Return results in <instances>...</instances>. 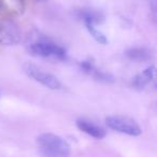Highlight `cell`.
Here are the masks:
<instances>
[{
    "label": "cell",
    "mask_w": 157,
    "mask_h": 157,
    "mask_svg": "<svg viewBox=\"0 0 157 157\" xmlns=\"http://www.w3.org/2000/svg\"><path fill=\"white\" fill-rule=\"evenodd\" d=\"M148 3H150V7H153V6L157 5V0H147Z\"/></svg>",
    "instance_id": "14"
},
{
    "label": "cell",
    "mask_w": 157,
    "mask_h": 157,
    "mask_svg": "<svg viewBox=\"0 0 157 157\" xmlns=\"http://www.w3.org/2000/svg\"><path fill=\"white\" fill-rule=\"evenodd\" d=\"M76 16L85 25H99L105 21V15L100 11L94 9H78Z\"/></svg>",
    "instance_id": "7"
},
{
    "label": "cell",
    "mask_w": 157,
    "mask_h": 157,
    "mask_svg": "<svg viewBox=\"0 0 157 157\" xmlns=\"http://www.w3.org/2000/svg\"><path fill=\"white\" fill-rule=\"evenodd\" d=\"M153 71H154V66L150 68H146L144 71L136 75L131 81L133 87L138 88V90H143L145 86L148 84H152V78H153Z\"/></svg>",
    "instance_id": "10"
},
{
    "label": "cell",
    "mask_w": 157,
    "mask_h": 157,
    "mask_svg": "<svg viewBox=\"0 0 157 157\" xmlns=\"http://www.w3.org/2000/svg\"><path fill=\"white\" fill-rule=\"evenodd\" d=\"M29 52L37 57L48 59L65 60L67 59V52L63 48L48 40H39L29 45Z\"/></svg>",
    "instance_id": "2"
},
{
    "label": "cell",
    "mask_w": 157,
    "mask_h": 157,
    "mask_svg": "<svg viewBox=\"0 0 157 157\" xmlns=\"http://www.w3.org/2000/svg\"><path fill=\"white\" fill-rule=\"evenodd\" d=\"M80 67L83 70L85 73L92 75L94 78L98 80L100 82H107V83H110V82L113 81V76L110 75L107 72H103L101 70H99L98 68H96V66L90 60H83L80 63Z\"/></svg>",
    "instance_id": "8"
},
{
    "label": "cell",
    "mask_w": 157,
    "mask_h": 157,
    "mask_svg": "<svg viewBox=\"0 0 157 157\" xmlns=\"http://www.w3.org/2000/svg\"><path fill=\"white\" fill-rule=\"evenodd\" d=\"M105 124L112 130L128 136H139L142 130L137 122L133 118L126 115H110L105 118Z\"/></svg>",
    "instance_id": "3"
},
{
    "label": "cell",
    "mask_w": 157,
    "mask_h": 157,
    "mask_svg": "<svg viewBox=\"0 0 157 157\" xmlns=\"http://www.w3.org/2000/svg\"><path fill=\"white\" fill-rule=\"evenodd\" d=\"M126 57L130 60L143 63V61H147L152 58V53L148 48H143V46H137V48H131L127 50Z\"/></svg>",
    "instance_id": "9"
},
{
    "label": "cell",
    "mask_w": 157,
    "mask_h": 157,
    "mask_svg": "<svg viewBox=\"0 0 157 157\" xmlns=\"http://www.w3.org/2000/svg\"><path fill=\"white\" fill-rule=\"evenodd\" d=\"M22 41V33L15 24L0 20V44L15 45Z\"/></svg>",
    "instance_id": "5"
},
{
    "label": "cell",
    "mask_w": 157,
    "mask_h": 157,
    "mask_svg": "<svg viewBox=\"0 0 157 157\" xmlns=\"http://www.w3.org/2000/svg\"><path fill=\"white\" fill-rule=\"evenodd\" d=\"M152 85L155 88H157V68L154 67V71H153V78H152Z\"/></svg>",
    "instance_id": "13"
},
{
    "label": "cell",
    "mask_w": 157,
    "mask_h": 157,
    "mask_svg": "<svg viewBox=\"0 0 157 157\" xmlns=\"http://www.w3.org/2000/svg\"><path fill=\"white\" fill-rule=\"evenodd\" d=\"M40 1H42V0H40Z\"/></svg>",
    "instance_id": "15"
},
{
    "label": "cell",
    "mask_w": 157,
    "mask_h": 157,
    "mask_svg": "<svg viewBox=\"0 0 157 157\" xmlns=\"http://www.w3.org/2000/svg\"><path fill=\"white\" fill-rule=\"evenodd\" d=\"M24 70L26 74L33 80L37 81L38 83L42 84L45 87L53 90H58L61 88V83L55 75H53L50 72H46L44 70L40 69L36 65L33 63H26L24 66Z\"/></svg>",
    "instance_id": "4"
},
{
    "label": "cell",
    "mask_w": 157,
    "mask_h": 157,
    "mask_svg": "<svg viewBox=\"0 0 157 157\" xmlns=\"http://www.w3.org/2000/svg\"><path fill=\"white\" fill-rule=\"evenodd\" d=\"M37 143L42 157H70L71 154L68 142L55 133H42L38 137Z\"/></svg>",
    "instance_id": "1"
},
{
    "label": "cell",
    "mask_w": 157,
    "mask_h": 157,
    "mask_svg": "<svg viewBox=\"0 0 157 157\" xmlns=\"http://www.w3.org/2000/svg\"><path fill=\"white\" fill-rule=\"evenodd\" d=\"M85 26H86V28H87L88 33H90V36H92L97 42H99L100 44L108 43V40H107V38H105V36L103 35L101 31H99L98 29L96 28L95 25H85Z\"/></svg>",
    "instance_id": "11"
},
{
    "label": "cell",
    "mask_w": 157,
    "mask_h": 157,
    "mask_svg": "<svg viewBox=\"0 0 157 157\" xmlns=\"http://www.w3.org/2000/svg\"><path fill=\"white\" fill-rule=\"evenodd\" d=\"M151 20L157 26V5L151 7Z\"/></svg>",
    "instance_id": "12"
},
{
    "label": "cell",
    "mask_w": 157,
    "mask_h": 157,
    "mask_svg": "<svg viewBox=\"0 0 157 157\" xmlns=\"http://www.w3.org/2000/svg\"><path fill=\"white\" fill-rule=\"evenodd\" d=\"M76 126L81 131L87 133L88 136L95 138V139H102L107 135L105 130L102 127L90 122V121L85 120V118H80V120L76 121Z\"/></svg>",
    "instance_id": "6"
}]
</instances>
